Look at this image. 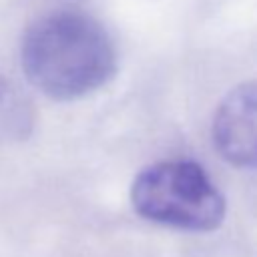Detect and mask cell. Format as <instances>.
Masks as SVG:
<instances>
[{"label": "cell", "instance_id": "2", "mask_svg": "<svg viewBox=\"0 0 257 257\" xmlns=\"http://www.w3.org/2000/svg\"><path fill=\"white\" fill-rule=\"evenodd\" d=\"M135 211L153 223L213 231L225 219V197L195 161L173 159L143 169L131 187Z\"/></svg>", "mask_w": 257, "mask_h": 257}, {"label": "cell", "instance_id": "4", "mask_svg": "<svg viewBox=\"0 0 257 257\" xmlns=\"http://www.w3.org/2000/svg\"><path fill=\"white\" fill-rule=\"evenodd\" d=\"M32 112V104L20 88L0 74V143L24 141L34 124Z\"/></svg>", "mask_w": 257, "mask_h": 257}, {"label": "cell", "instance_id": "1", "mask_svg": "<svg viewBox=\"0 0 257 257\" xmlns=\"http://www.w3.org/2000/svg\"><path fill=\"white\" fill-rule=\"evenodd\" d=\"M20 62L36 90L56 100H72L108 82L116 68V50L94 16L60 8L28 26Z\"/></svg>", "mask_w": 257, "mask_h": 257}, {"label": "cell", "instance_id": "3", "mask_svg": "<svg viewBox=\"0 0 257 257\" xmlns=\"http://www.w3.org/2000/svg\"><path fill=\"white\" fill-rule=\"evenodd\" d=\"M213 143L219 155L239 169H257V82L235 86L213 116Z\"/></svg>", "mask_w": 257, "mask_h": 257}]
</instances>
